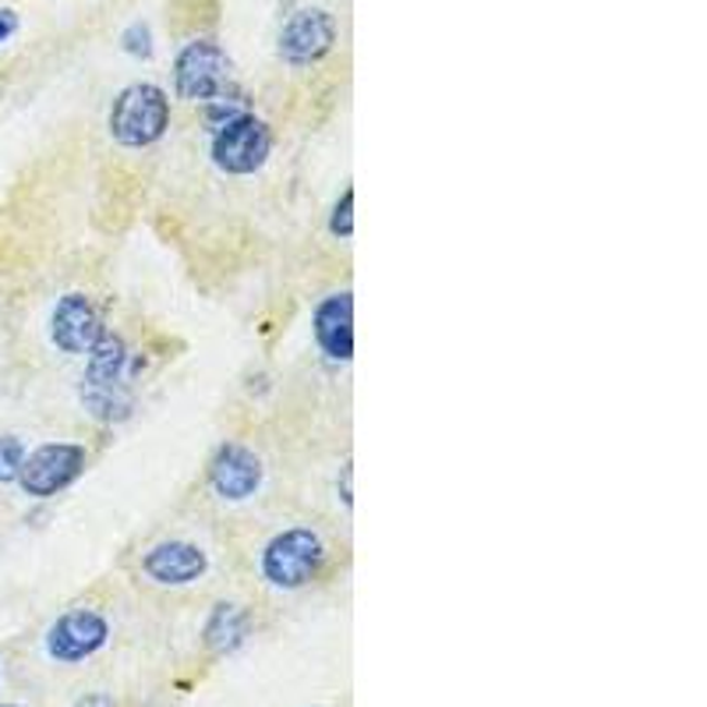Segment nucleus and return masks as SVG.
I'll return each instance as SVG.
<instances>
[{
    "mask_svg": "<svg viewBox=\"0 0 707 707\" xmlns=\"http://www.w3.org/2000/svg\"><path fill=\"white\" fill-rule=\"evenodd\" d=\"M170 127V99L160 85L135 82L110 107V135L124 149H149Z\"/></svg>",
    "mask_w": 707,
    "mask_h": 707,
    "instance_id": "nucleus-1",
    "label": "nucleus"
},
{
    "mask_svg": "<svg viewBox=\"0 0 707 707\" xmlns=\"http://www.w3.org/2000/svg\"><path fill=\"white\" fill-rule=\"evenodd\" d=\"M262 576L280 591H301L322 573L325 542L311 528H287L262 548Z\"/></svg>",
    "mask_w": 707,
    "mask_h": 707,
    "instance_id": "nucleus-2",
    "label": "nucleus"
},
{
    "mask_svg": "<svg viewBox=\"0 0 707 707\" xmlns=\"http://www.w3.org/2000/svg\"><path fill=\"white\" fill-rule=\"evenodd\" d=\"M174 89L188 103H212L234 89V64L216 39L184 42L174 61Z\"/></svg>",
    "mask_w": 707,
    "mask_h": 707,
    "instance_id": "nucleus-3",
    "label": "nucleus"
},
{
    "mask_svg": "<svg viewBox=\"0 0 707 707\" xmlns=\"http://www.w3.org/2000/svg\"><path fill=\"white\" fill-rule=\"evenodd\" d=\"M212 163L216 170L231 177H251L269 163L273 156V132L262 117L255 113H240L231 124H223L212 132Z\"/></svg>",
    "mask_w": 707,
    "mask_h": 707,
    "instance_id": "nucleus-4",
    "label": "nucleus"
},
{
    "mask_svg": "<svg viewBox=\"0 0 707 707\" xmlns=\"http://www.w3.org/2000/svg\"><path fill=\"white\" fill-rule=\"evenodd\" d=\"M89 452L78 443H47L33 452H25L18 485L33 499H53L64 488H71L85 474Z\"/></svg>",
    "mask_w": 707,
    "mask_h": 707,
    "instance_id": "nucleus-5",
    "label": "nucleus"
},
{
    "mask_svg": "<svg viewBox=\"0 0 707 707\" xmlns=\"http://www.w3.org/2000/svg\"><path fill=\"white\" fill-rule=\"evenodd\" d=\"M110 644V622L96 608H67L42 636L47 658L57 665H82Z\"/></svg>",
    "mask_w": 707,
    "mask_h": 707,
    "instance_id": "nucleus-6",
    "label": "nucleus"
},
{
    "mask_svg": "<svg viewBox=\"0 0 707 707\" xmlns=\"http://www.w3.org/2000/svg\"><path fill=\"white\" fill-rule=\"evenodd\" d=\"M333 47H336V22H333V14L322 8L294 11L280 28V57L290 67L319 64Z\"/></svg>",
    "mask_w": 707,
    "mask_h": 707,
    "instance_id": "nucleus-7",
    "label": "nucleus"
},
{
    "mask_svg": "<svg viewBox=\"0 0 707 707\" xmlns=\"http://www.w3.org/2000/svg\"><path fill=\"white\" fill-rule=\"evenodd\" d=\"M103 315L92 305L89 294L71 290L64 297H57V305L50 311V339L61 354H89L96 347V339L103 336Z\"/></svg>",
    "mask_w": 707,
    "mask_h": 707,
    "instance_id": "nucleus-8",
    "label": "nucleus"
},
{
    "mask_svg": "<svg viewBox=\"0 0 707 707\" xmlns=\"http://www.w3.org/2000/svg\"><path fill=\"white\" fill-rule=\"evenodd\" d=\"M209 485L223 503H248L262 488V460L245 446L226 443L209 460Z\"/></svg>",
    "mask_w": 707,
    "mask_h": 707,
    "instance_id": "nucleus-9",
    "label": "nucleus"
},
{
    "mask_svg": "<svg viewBox=\"0 0 707 707\" xmlns=\"http://www.w3.org/2000/svg\"><path fill=\"white\" fill-rule=\"evenodd\" d=\"M141 570L160 587H188L195 580H202L209 570V556L195 542H160L146 551L141 559Z\"/></svg>",
    "mask_w": 707,
    "mask_h": 707,
    "instance_id": "nucleus-10",
    "label": "nucleus"
},
{
    "mask_svg": "<svg viewBox=\"0 0 707 707\" xmlns=\"http://www.w3.org/2000/svg\"><path fill=\"white\" fill-rule=\"evenodd\" d=\"M311 333H315V344L325 358L347 364L354 358V294L339 290L322 297L315 315H311Z\"/></svg>",
    "mask_w": 707,
    "mask_h": 707,
    "instance_id": "nucleus-11",
    "label": "nucleus"
},
{
    "mask_svg": "<svg viewBox=\"0 0 707 707\" xmlns=\"http://www.w3.org/2000/svg\"><path fill=\"white\" fill-rule=\"evenodd\" d=\"M248 633H251V616L245 612V608L231 605V601H220L206 619L202 641H206V647L212 650V655H234V650L245 647Z\"/></svg>",
    "mask_w": 707,
    "mask_h": 707,
    "instance_id": "nucleus-12",
    "label": "nucleus"
},
{
    "mask_svg": "<svg viewBox=\"0 0 707 707\" xmlns=\"http://www.w3.org/2000/svg\"><path fill=\"white\" fill-rule=\"evenodd\" d=\"M82 382H92V386H107V382H132V354L121 336L103 333L96 339V347L89 350V361H85V375Z\"/></svg>",
    "mask_w": 707,
    "mask_h": 707,
    "instance_id": "nucleus-13",
    "label": "nucleus"
},
{
    "mask_svg": "<svg viewBox=\"0 0 707 707\" xmlns=\"http://www.w3.org/2000/svg\"><path fill=\"white\" fill-rule=\"evenodd\" d=\"M82 407L85 414L103 421V424H121L132 418L135 410V393L132 382H107V386H92V382H82Z\"/></svg>",
    "mask_w": 707,
    "mask_h": 707,
    "instance_id": "nucleus-14",
    "label": "nucleus"
},
{
    "mask_svg": "<svg viewBox=\"0 0 707 707\" xmlns=\"http://www.w3.org/2000/svg\"><path fill=\"white\" fill-rule=\"evenodd\" d=\"M25 443L18 435H0V485H11L22 474Z\"/></svg>",
    "mask_w": 707,
    "mask_h": 707,
    "instance_id": "nucleus-15",
    "label": "nucleus"
},
{
    "mask_svg": "<svg viewBox=\"0 0 707 707\" xmlns=\"http://www.w3.org/2000/svg\"><path fill=\"white\" fill-rule=\"evenodd\" d=\"M121 50L127 57H138V61H149V57H152V28L146 22L127 25L124 36H121Z\"/></svg>",
    "mask_w": 707,
    "mask_h": 707,
    "instance_id": "nucleus-16",
    "label": "nucleus"
},
{
    "mask_svg": "<svg viewBox=\"0 0 707 707\" xmlns=\"http://www.w3.org/2000/svg\"><path fill=\"white\" fill-rule=\"evenodd\" d=\"M330 234L347 240L354 234V188H347L339 195V202L333 206V216H330Z\"/></svg>",
    "mask_w": 707,
    "mask_h": 707,
    "instance_id": "nucleus-17",
    "label": "nucleus"
},
{
    "mask_svg": "<svg viewBox=\"0 0 707 707\" xmlns=\"http://www.w3.org/2000/svg\"><path fill=\"white\" fill-rule=\"evenodd\" d=\"M14 33H18V11L0 8V42H8Z\"/></svg>",
    "mask_w": 707,
    "mask_h": 707,
    "instance_id": "nucleus-18",
    "label": "nucleus"
},
{
    "mask_svg": "<svg viewBox=\"0 0 707 707\" xmlns=\"http://www.w3.org/2000/svg\"><path fill=\"white\" fill-rule=\"evenodd\" d=\"M71 707H117V700H113L110 693L96 690V693H85V697H78Z\"/></svg>",
    "mask_w": 707,
    "mask_h": 707,
    "instance_id": "nucleus-19",
    "label": "nucleus"
},
{
    "mask_svg": "<svg viewBox=\"0 0 707 707\" xmlns=\"http://www.w3.org/2000/svg\"><path fill=\"white\" fill-rule=\"evenodd\" d=\"M339 492H344L339 499H344V506L350 509L354 506V495H350V463H344V485H339Z\"/></svg>",
    "mask_w": 707,
    "mask_h": 707,
    "instance_id": "nucleus-20",
    "label": "nucleus"
},
{
    "mask_svg": "<svg viewBox=\"0 0 707 707\" xmlns=\"http://www.w3.org/2000/svg\"><path fill=\"white\" fill-rule=\"evenodd\" d=\"M0 707H22V704H0Z\"/></svg>",
    "mask_w": 707,
    "mask_h": 707,
    "instance_id": "nucleus-21",
    "label": "nucleus"
}]
</instances>
